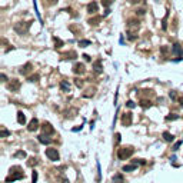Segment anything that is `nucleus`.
<instances>
[{
    "label": "nucleus",
    "instance_id": "obj_23",
    "mask_svg": "<svg viewBox=\"0 0 183 183\" xmlns=\"http://www.w3.org/2000/svg\"><path fill=\"white\" fill-rule=\"evenodd\" d=\"M36 165H37L36 157H29V160H27V166H29V167H35Z\"/></svg>",
    "mask_w": 183,
    "mask_h": 183
},
{
    "label": "nucleus",
    "instance_id": "obj_18",
    "mask_svg": "<svg viewBox=\"0 0 183 183\" xmlns=\"http://www.w3.org/2000/svg\"><path fill=\"white\" fill-rule=\"evenodd\" d=\"M37 139H39V142L43 143V145H49V143L52 142V140L47 137V135H46V136H44V135H40V136H37Z\"/></svg>",
    "mask_w": 183,
    "mask_h": 183
},
{
    "label": "nucleus",
    "instance_id": "obj_31",
    "mask_svg": "<svg viewBox=\"0 0 183 183\" xmlns=\"http://www.w3.org/2000/svg\"><path fill=\"white\" fill-rule=\"evenodd\" d=\"M74 84H76V87L80 89V87L83 86V80H82V79H74Z\"/></svg>",
    "mask_w": 183,
    "mask_h": 183
},
{
    "label": "nucleus",
    "instance_id": "obj_47",
    "mask_svg": "<svg viewBox=\"0 0 183 183\" xmlns=\"http://www.w3.org/2000/svg\"><path fill=\"white\" fill-rule=\"evenodd\" d=\"M1 80H3V82H6V80H7V77H6V74H3V73H1Z\"/></svg>",
    "mask_w": 183,
    "mask_h": 183
},
{
    "label": "nucleus",
    "instance_id": "obj_44",
    "mask_svg": "<svg viewBox=\"0 0 183 183\" xmlns=\"http://www.w3.org/2000/svg\"><path fill=\"white\" fill-rule=\"evenodd\" d=\"M83 57H84V60H86V62H90V60H92L89 54H83Z\"/></svg>",
    "mask_w": 183,
    "mask_h": 183
},
{
    "label": "nucleus",
    "instance_id": "obj_40",
    "mask_svg": "<svg viewBox=\"0 0 183 183\" xmlns=\"http://www.w3.org/2000/svg\"><path fill=\"white\" fill-rule=\"evenodd\" d=\"M126 105H127V107H130V109H133V107H136V105H135V102H132V100H129V102H127Z\"/></svg>",
    "mask_w": 183,
    "mask_h": 183
},
{
    "label": "nucleus",
    "instance_id": "obj_20",
    "mask_svg": "<svg viewBox=\"0 0 183 183\" xmlns=\"http://www.w3.org/2000/svg\"><path fill=\"white\" fill-rule=\"evenodd\" d=\"M112 183H124V180H123V176H122L120 173L114 175V176H113V179H112Z\"/></svg>",
    "mask_w": 183,
    "mask_h": 183
},
{
    "label": "nucleus",
    "instance_id": "obj_34",
    "mask_svg": "<svg viewBox=\"0 0 183 183\" xmlns=\"http://www.w3.org/2000/svg\"><path fill=\"white\" fill-rule=\"evenodd\" d=\"M39 77H40L39 74H33V76H30L27 80H29V82H37V80H39Z\"/></svg>",
    "mask_w": 183,
    "mask_h": 183
},
{
    "label": "nucleus",
    "instance_id": "obj_12",
    "mask_svg": "<svg viewBox=\"0 0 183 183\" xmlns=\"http://www.w3.org/2000/svg\"><path fill=\"white\" fill-rule=\"evenodd\" d=\"M62 57L65 59V60H73L77 57V53L74 52V50H70V52H66V53H63L62 54Z\"/></svg>",
    "mask_w": 183,
    "mask_h": 183
},
{
    "label": "nucleus",
    "instance_id": "obj_1",
    "mask_svg": "<svg viewBox=\"0 0 183 183\" xmlns=\"http://www.w3.org/2000/svg\"><path fill=\"white\" fill-rule=\"evenodd\" d=\"M126 26H127V37H129V40H136L137 30L140 27V22L137 19H129Z\"/></svg>",
    "mask_w": 183,
    "mask_h": 183
},
{
    "label": "nucleus",
    "instance_id": "obj_26",
    "mask_svg": "<svg viewBox=\"0 0 183 183\" xmlns=\"http://www.w3.org/2000/svg\"><path fill=\"white\" fill-rule=\"evenodd\" d=\"M53 40H54V44H56V46H54V47H56V49H60V47H62V46H63V41H62V40H60V39H59V37H53Z\"/></svg>",
    "mask_w": 183,
    "mask_h": 183
},
{
    "label": "nucleus",
    "instance_id": "obj_25",
    "mask_svg": "<svg viewBox=\"0 0 183 183\" xmlns=\"http://www.w3.org/2000/svg\"><path fill=\"white\" fill-rule=\"evenodd\" d=\"M136 169V163H133V165H127V166H123V172H132V170H135Z\"/></svg>",
    "mask_w": 183,
    "mask_h": 183
},
{
    "label": "nucleus",
    "instance_id": "obj_35",
    "mask_svg": "<svg viewBox=\"0 0 183 183\" xmlns=\"http://www.w3.org/2000/svg\"><path fill=\"white\" fill-rule=\"evenodd\" d=\"M56 3H57V0H44V4H47V6H53Z\"/></svg>",
    "mask_w": 183,
    "mask_h": 183
},
{
    "label": "nucleus",
    "instance_id": "obj_17",
    "mask_svg": "<svg viewBox=\"0 0 183 183\" xmlns=\"http://www.w3.org/2000/svg\"><path fill=\"white\" fill-rule=\"evenodd\" d=\"M60 89H62L63 92H66V93L70 92V83H69L67 80H62V82H60Z\"/></svg>",
    "mask_w": 183,
    "mask_h": 183
},
{
    "label": "nucleus",
    "instance_id": "obj_42",
    "mask_svg": "<svg viewBox=\"0 0 183 183\" xmlns=\"http://www.w3.org/2000/svg\"><path fill=\"white\" fill-rule=\"evenodd\" d=\"M169 96H170V99H172V100H175V99H176V92H173V90H172V92L169 93Z\"/></svg>",
    "mask_w": 183,
    "mask_h": 183
},
{
    "label": "nucleus",
    "instance_id": "obj_10",
    "mask_svg": "<svg viewBox=\"0 0 183 183\" xmlns=\"http://www.w3.org/2000/svg\"><path fill=\"white\" fill-rule=\"evenodd\" d=\"M84 72H86V67H84L83 63H74V66H73L74 74H83Z\"/></svg>",
    "mask_w": 183,
    "mask_h": 183
},
{
    "label": "nucleus",
    "instance_id": "obj_4",
    "mask_svg": "<svg viewBox=\"0 0 183 183\" xmlns=\"http://www.w3.org/2000/svg\"><path fill=\"white\" fill-rule=\"evenodd\" d=\"M135 153V149L130 146H124V147H120V149H117V157L120 159V160H126V159H129L132 154Z\"/></svg>",
    "mask_w": 183,
    "mask_h": 183
},
{
    "label": "nucleus",
    "instance_id": "obj_5",
    "mask_svg": "<svg viewBox=\"0 0 183 183\" xmlns=\"http://www.w3.org/2000/svg\"><path fill=\"white\" fill-rule=\"evenodd\" d=\"M46 156L49 157V160H52V162H57L59 160V152H57V149H53V147H49V149H46Z\"/></svg>",
    "mask_w": 183,
    "mask_h": 183
},
{
    "label": "nucleus",
    "instance_id": "obj_33",
    "mask_svg": "<svg viewBox=\"0 0 183 183\" xmlns=\"http://www.w3.org/2000/svg\"><path fill=\"white\" fill-rule=\"evenodd\" d=\"M120 137H122L120 133H116V135H114V145H119V143H120Z\"/></svg>",
    "mask_w": 183,
    "mask_h": 183
},
{
    "label": "nucleus",
    "instance_id": "obj_45",
    "mask_svg": "<svg viewBox=\"0 0 183 183\" xmlns=\"http://www.w3.org/2000/svg\"><path fill=\"white\" fill-rule=\"evenodd\" d=\"M60 183H69V182H67V179H65V178H60Z\"/></svg>",
    "mask_w": 183,
    "mask_h": 183
},
{
    "label": "nucleus",
    "instance_id": "obj_29",
    "mask_svg": "<svg viewBox=\"0 0 183 183\" xmlns=\"http://www.w3.org/2000/svg\"><path fill=\"white\" fill-rule=\"evenodd\" d=\"M9 135H10V132H9L4 126H1V137H7Z\"/></svg>",
    "mask_w": 183,
    "mask_h": 183
},
{
    "label": "nucleus",
    "instance_id": "obj_21",
    "mask_svg": "<svg viewBox=\"0 0 183 183\" xmlns=\"http://www.w3.org/2000/svg\"><path fill=\"white\" fill-rule=\"evenodd\" d=\"M163 139H165L166 142H173V140H175V136H173L172 133H169V132H163Z\"/></svg>",
    "mask_w": 183,
    "mask_h": 183
},
{
    "label": "nucleus",
    "instance_id": "obj_41",
    "mask_svg": "<svg viewBox=\"0 0 183 183\" xmlns=\"http://www.w3.org/2000/svg\"><path fill=\"white\" fill-rule=\"evenodd\" d=\"M176 119H179V116H176V114H173V116H167V117H166V120H176Z\"/></svg>",
    "mask_w": 183,
    "mask_h": 183
},
{
    "label": "nucleus",
    "instance_id": "obj_30",
    "mask_svg": "<svg viewBox=\"0 0 183 183\" xmlns=\"http://www.w3.org/2000/svg\"><path fill=\"white\" fill-rule=\"evenodd\" d=\"M140 106L146 109V107H150V106H152V103H150L149 100H142V102H140Z\"/></svg>",
    "mask_w": 183,
    "mask_h": 183
},
{
    "label": "nucleus",
    "instance_id": "obj_16",
    "mask_svg": "<svg viewBox=\"0 0 183 183\" xmlns=\"http://www.w3.org/2000/svg\"><path fill=\"white\" fill-rule=\"evenodd\" d=\"M93 69H95V72H96V73H102L103 67H102V60H100V59H99V60H96V62L93 63Z\"/></svg>",
    "mask_w": 183,
    "mask_h": 183
},
{
    "label": "nucleus",
    "instance_id": "obj_19",
    "mask_svg": "<svg viewBox=\"0 0 183 183\" xmlns=\"http://www.w3.org/2000/svg\"><path fill=\"white\" fill-rule=\"evenodd\" d=\"M17 122H19V124L26 123V116L23 114V112H17Z\"/></svg>",
    "mask_w": 183,
    "mask_h": 183
},
{
    "label": "nucleus",
    "instance_id": "obj_14",
    "mask_svg": "<svg viewBox=\"0 0 183 183\" xmlns=\"http://www.w3.org/2000/svg\"><path fill=\"white\" fill-rule=\"evenodd\" d=\"M32 67H33V66H32V63H26L24 66H22V67H20V70H19V72H20L22 74H27L30 70H32Z\"/></svg>",
    "mask_w": 183,
    "mask_h": 183
},
{
    "label": "nucleus",
    "instance_id": "obj_27",
    "mask_svg": "<svg viewBox=\"0 0 183 183\" xmlns=\"http://www.w3.org/2000/svg\"><path fill=\"white\" fill-rule=\"evenodd\" d=\"M27 154H26V152L24 150H17L16 153H14V157H22V159H24Z\"/></svg>",
    "mask_w": 183,
    "mask_h": 183
},
{
    "label": "nucleus",
    "instance_id": "obj_46",
    "mask_svg": "<svg viewBox=\"0 0 183 183\" xmlns=\"http://www.w3.org/2000/svg\"><path fill=\"white\" fill-rule=\"evenodd\" d=\"M129 3H132V4H136V3H139V0H129Z\"/></svg>",
    "mask_w": 183,
    "mask_h": 183
},
{
    "label": "nucleus",
    "instance_id": "obj_39",
    "mask_svg": "<svg viewBox=\"0 0 183 183\" xmlns=\"http://www.w3.org/2000/svg\"><path fill=\"white\" fill-rule=\"evenodd\" d=\"M69 29H70L72 32H74V33H79V32H80V29L76 27V26H69Z\"/></svg>",
    "mask_w": 183,
    "mask_h": 183
},
{
    "label": "nucleus",
    "instance_id": "obj_6",
    "mask_svg": "<svg viewBox=\"0 0 183 183\" xmlns=\"http://www.w3.org/2000/svg\"><path fill=\"white\" fill-rule=\"evenodd\" d=\"M122 126H124V127H127V126H130L132 124V122H133V114L130 113V112H126V113H123L122 114Z\"/></svg>",
    "mask_w": 183,
    "mask_h": 183
},
{
    "label": "nucleus",
    "instance_id": "obj_48",
    "mask_svg": "<svg viewBox=\"0 0 183 183\" xmlns=\"http://www.w3.org/2000/svg\"><path fill=\"white\" fill-rule=\"evenodd\" d=\"M179 103H180V106H182V107H183V96H182V97H180V99H179Z\"/></svg>",
    "mask_w": 183,
    "mask_h": 183
},
{
    "label": "nucleus",
    "instance_id": "obj_8",
    "mask_svg": "<svg viewBox=\"0 0 183 183\" xmlns=\"http://www.w3.org/2000/svg\"><path fill=\"white\" fill-rule=\"evenodd\" d=\"M172 54L176 56V57H182L183 56V47L179 44V43H175L172 46Z\"/></svg>",
    "mask_w": 183,
    "mask_h": 183
},
{
    "label": "nucleus",
    "instance_id": "obj_15",
    "mask_svg": "<svg viewBox=\"0 0 183 183\" xmlns=\"http://www.w3.org/2000/svg\"><path fill=\"white\" fill-rule=\"evenodd\" d=\"M87 12L95 14V13L97 12V3H96V1H92V3H89V4H87Z\"/></svg>",
    "mask_w": 183,
    "mask_h": 183
},
{
    "label": "nucleus",
    "instance_id": "obj_24",
    "mask_svg": "<svg viewBox=\"0 0 183 183\" xmlns=\"http://www.w3.org/2000/svg\"><path fill=\"white\" fill-rule=\"evenodd\" d=\"M167 17H169V12L166 13V16L163 17V20H162V29L163 30H166L167 29Z\"/></svg>",
    "mask_w": 183,
    "mask_h": 183
},
{
    "label": "nucleus",
    "instance_id": "obj_2",
    "mask_svg": "<svg viewBox=\"0 0 183 183\" xmlns=\"http://www.w3.org/2000/svg\"><path fill=\"white\" fill-rule=\"evenodd\" d=\"M24 178V173L22 172L20 166H13L10 169V175L6 178V183H10V182H14V180H20Z\"/></svg>",
    "mask_w": 183,
    "mask_h": 183
},
{
    "label": "nucleus",
    "instance_id": "obj_13",
    "mask_svg": "<svg viewBox=\"0 0 183 183\" xmlns=\"http://www.w3.org/2000/svg\"><path fill=\"white\" fill-rule=\"evenodd\" d=\"M102 19H103L102 16H95V17L89 19V22H87V23H89L90 26H97V24H99V23L102 22Z\"/></svg>",
    "mask_w": 183,
    "mask_h": 183
},
{
    "label": "nucleus",
    "instance_id": "obj_36",
    "mask_svg": "<svg viewBox=\"0 0 183 183\" xmlns=\"http://www.w3.org/2000/svg\"><path fill=\"white\" fill-rule=\"evenodd\" d=\"M160 52H162L163 54H167V52H169V47H167V46H162V47H160Z\"/></svg>",
    "mask_w": 183,
    "mask_h": 183
},
{
    "label": "nucleus",
    "instance_id": "obj_3",
    "mask_svg": "<svg viewBox=\"0 0 183 183\" xmlns=\"http://www.w3.org/2000/svg\"><path fill=\"white\" fill-rule=\"evenodd\" d=\"M32 23H33V22H19V23L14 24L13 29H14V32H16L17 35H26V33L29 32Z\"/></svg>",
    "mask_w": 183,
    "mask_h": 183
},
{
    "label": "nucleus",
    "instance_id": "obj_38",
    "mask_svg": "<svg viewBox=\"0 0 183 183\" xmlns=\"http://www.w3.org/2000/svg\"><path fill=\"white\" fill-rule=\"evenodd\" d=\"M182 143H183L182 140H179V142H176V143H175V146H173V150L176 152V150H178V149L180 147V145H182Z\"/></svg>",
    "mask_w": 183,
    "mask_h": 183
},
{
    "label": "nucleus",
    "instance_id": "obj_37",
    "mask_svg": "<svg viewBox=\"0 0 183 183\" xmlns=\"http://www.w3.org/2000/svg\"><path fill=\"white\" fill-rule=\"evenodd\" d=\"M37 182V172L35 170L33 173H32V183H36Z\"/></svg>",
    "mask_w": 183,
    "mask_h": 183
},
{
    "label": "nucleus",
    "instance_id": "obj_11",
    "mask_svg": "<svg viewBox=\"0 0 183 183\" xmlns=\"http://www.w3.org/2000/svg\"><path fill=\"white\" fill-rule=\"evenodd\" d=\"M37 129H39V120L35 117V119L30 120V123H29V126H27V130H29V132H36Z\"/></svg>",
    "mask_w": 183,
    "mask_h": 183
},
{
    "label": "nucleus",
    "instance_id": "obj_28",
    "mask_svg": "<svg viewBox=\"0 0 183 183\" xmlns=\"http://www.w3.org/2000/svg\"><path fill=\"white\" fill-rule=\"evenodd\" d=\"M79 46L80 47H87V46H90V40H79Z\"/></svg>",
    "mask_w": 183,
    "mask_h": 183
},
{
    "label": "nucleus",
    "instance_id": "obj_22",
    "mask_svg": "<svg viewBox=\"0 0 183 183\" xmlns=\"http://www.w3.org/2000/svg\"><path fill=\"white\" fill-rule=\"evenodd\" d=\"M95 92H96V89H95V87L87 89V90H86V93H83V97H93V96H95Z\"/></svg>",
    "mask_w": 183,
    "mask_h": 183
},
{
    "label": "nucleus",
    "instance_id": "obj_9",
    "mask_svg": "<svg viewBox=\"0 0 183 183\" xmlns=\"http://www.w3.org/2000/svg\"><path fill=\"white\" fill-rule=\"evenodd\" d=\"M41 130H43L44 135H53V133H54V129H53V126H52L49 122H44V123L41 124Z\"/></svg>",
    "mask_w": 183,
    "mask_h": 183
},
{
    "label": "nucleus",
    "instance_id": "obj_7",
    "mask_svg": "<svg viewBox=\"0 0 183 183\" xmlns=\"http://www.w3.org/2000/svg\"><path fill=\"white\" fill-rule=\"evenodd\" d=\"M7 89H9L10 92H17V90L20 89V82H19L17 79H12V80L7 83Z\"/></svg>",
    "mask_w": 183,
    "mask_h": 183
},
{
    "label": "nucleus",
    "instance_id": "obj_32",
    "mask_svg": "<svg viewBox=\"0 0 183 183\" xmlns=\"http://www.w3.org/2000/svg\"><path fill=\"white\" fill-rule=\"evenodd\" d=\"M113 1H114V0H102V4H103L105 7H109Z\"/></svg>",
    "mask_w": 183,
    "mask_h": 183
},
{
    "label": "nucleus",
    "instance_id": "obj_43",
    "mask_svg": "<svg viewBox=\"0 0 183 183\" xmlns=\"http://www.w3.org/2000/svg\"><path fill=\"white\" fill-rule=\"evenodd\" d=\"M97 182H100V165H99V162H97Z\"/></svg>",
    "mask_w": 183,
    "mask_h": 183
}]
</instances>
